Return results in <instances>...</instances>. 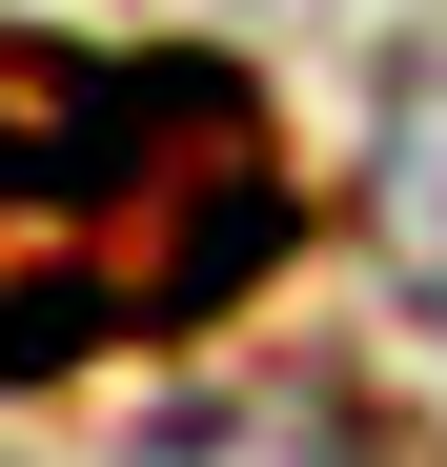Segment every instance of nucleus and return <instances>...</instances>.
<instances>
[{
  "mask_svg": "<svg viewBox=\"0 0 447 467\" xmlns=\"http://www.w3.org/2000/svg\"><path fill=\"white\" fill-rule=\"evenodd\" d=\"M285 122L224 41L0 21V386H82L224 326L285 265Z\"/></svg>",
  "mask_w": 447,
  "mask_h": 467,
  "instance_id": "obj_1",
  "label": "nucleus"
}]
</instances>
